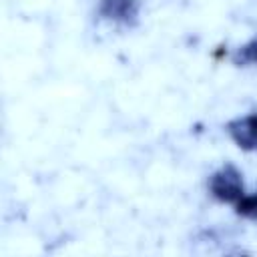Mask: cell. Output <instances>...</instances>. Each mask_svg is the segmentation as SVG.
<instances>
[{
  "label": "cell",
  "mask_w": 257,
  "mask_h": 257,
  "mask_svg": "<svg viewBox=\"0 0 257 257\" xmlns=\"http://www.w3.org/2000/svg\"><path fill=\"white\" fill-rule=\"evenodd\" d=\"M100 14L112 22L133 24L139 14V0H102Z\"/></svg>",
  "instance_id": "3"
},
{
  "label": "cell",
  "mask_w": 257,
  "mask_h": 257,
  "mask_svg": "<svg viewBox=\"0 0 257 257\" xmlns=\"http://www.w3.org/2000/svg\"><path fill=\"white\" fill-rule=\"evenodd\" d=\"M227 133L243 151H257V112L237 116L227 122Z\"/></svg>",
  "instance_id": "2"
},
{
  "label": "cell",
  "mask_w": 257,
  "mask_h": 257,
  "mask_svg": "<svg viewBox=\"0 0 257 257\" xmlns=\"http://www.w3.org/2000/svg\"><path fill=\"white\" fill-rule=\"evenodd\" d=\"M209 193L213 199L221 201V203H231L235 205L243 195H245V187H243V175L237 167L233 165H223L221 169H217L211 177H209Z\"/></svg>",
  "instance_id": "1"
},
{
  "label": "cell",
  "mask_w": 257,
  "mask_h": 257,
  "mask_svg": "<svg viewBox=\"0 0 257 257\" xmlns=\"http://www.w3.org/2000/svg\"><path fill=\"white\" fill-rule=\"evenodd\" d=\"M235 211H237V215H241V217L257 219V193L243 195V197L235 203Z\"/></svg>",
  "instance_id": "5"
},
{
  "label": "cell",
  "mask_w": 257,
  "mask_h": 257,
  "mask_svg": "<svg viewBox=\"0 0 257 257\" xmlns=\"http://www.w3.org/2000/svg\"><path fill=\"white\" fill-rule=\"evenodd\" d=\"M233 62L237 66H251L257 64V38L247 42L245 46H241L235 54H233Z\"/></svg>",
  "instance_id": "4"
}]
</instances>
